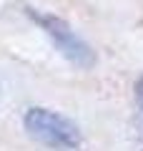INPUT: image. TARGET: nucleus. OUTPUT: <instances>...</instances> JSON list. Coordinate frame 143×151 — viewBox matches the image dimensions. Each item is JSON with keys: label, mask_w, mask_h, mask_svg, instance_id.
I'll return each mask as SVG.
<instances>
[{"label": "nucleus", "mask_w": 143, "mask_h": 151, "mask_svg": "<svg viewBox=\"0 0 143 151\" xmlns=\"http://www.w3.org/2000/svg\"><path fill=\"white\" fill-rule=\"evenodd\" d=\"M136 96H138V103L143 108V78H138V83H136Z\"/></svg>", "instance_id": "7ed1b4c3"}, {"label": "nucleus", "mask_w": 143, "mask_h": 151, "mask_svg": "<svg viewBox=\"0 0 143 151\" xmlns=\"http://www.w3.org/2000/svg\"><path fill=\"white\" fill-rule=\"evenodd\" d=\"M25 15L50 38V43L55 45V50L68 63H73L75 68H83V70H88V68L95 65V60H98L95 58V50L90 48L88 40H83L63 18L53 15V13H45V10H38V8H30V5H25Z\"/></svg>", "instance_id": "f03ea898"}, {"label": "nucleus", "mask_w": 143, "mask_h": 151, "mask_svg": "<svg viewBox=\"0 0 143 151\" xmlns=\"http://www.w3.org/2000/svg\"><path fill=\"white\" fill-rule=\"evenodd\" d=\"M23 129L30 139L55 151H73L80 146V129L68 116L45 106H30L23 116Z\"/></svg>", "instance_id": "f257e3e1"}]
</instances>
